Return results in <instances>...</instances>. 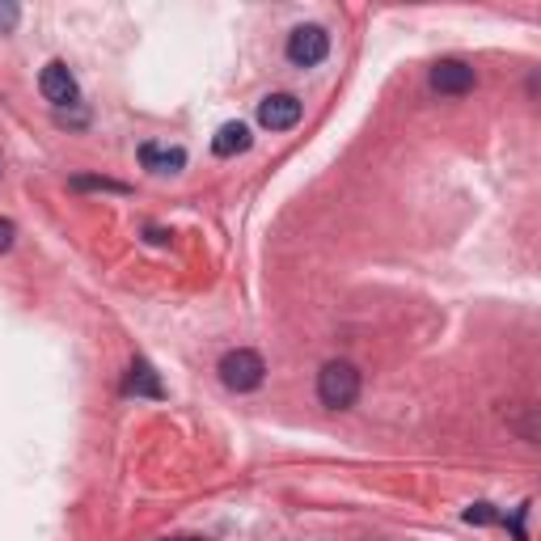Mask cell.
Returning a JSON list of instances; mask_svg holds the SVG:
<instances>
[{"instance_id":"6da1fadb","label":"cell","mask_w":541,"mask_h":541,"mask_svg":"<svg viewBox=\"0 0 541 541\" xmlns=\"http://www.w3.org/2000/svg\"><path fill=\"white\" fill-rule=\"evenodd\" d=\"M360 398V368L351 360H330L318 372V402L326 411H351Z\"/></svg>"},{"instance_id":"7a4b0ae2","label":"cell","mask_w":541,"mask_h":541,"mask_svg":"<svg viewBox=\"0 0 541 541\" xmlns=\"http://www.w3.org/2000/svg\"><path fill=\"white\" fill-rule=\"evenodd\" d=\"M216 372H221L224 389H233V394H254L258 385L267 381V360H262L254 347H237V351H224Z\"/></svg>"},{"instance_id":"3957f363","label":"cell","mask_w":541,"mask_h":541,"mask_svg":"<svg viewBox=\"0 0 541 541\" xmlns=\"http://www.w3.org/2000/svg\"><path fill=\"white\" fill-rule=\"evenodd\" d=\"M287 64L292 68H318L330 55V34L321 26H296L287 34Z\"/></svg>"},{"instance_id":"277c9868","label":"cell","mask_w":541,"mask_h":541,"mask_svg":"<svg viewBox=\"0 0 541 541\" xmlns=\"http://www.w3.org/2000/svg\"><path fill=\"white\" fill-rule=\"evenodd\" d=\"M38 89H43V97H47L55 111H64V106H77L80 102V85H77V77H72V68H68L64 60H51V64L38 72Z\"/></svg>"},{"instance_id":"5b68a950","label":"cell","mask_w":541,"mask_h":541,"mask_svg":"<svg viewBox=\"0 0 541 541\" xmlns=\"http://www.w3.org/2000/svg\"><path fill=\"white\" fill-rule=\"evenodd\" d=\"M428 85L436 89V94H445V97H462V94H470L478 85V77H474V68L465 64V60H440V64L428 72Z\"/></svg>"},{"instance_id":"8992f818","label":"cell","mask_w":541,"mask_h":541,"mask_svg":"<svg viewBox=\"0 0 541 541\" xmlns=\"http://www.w3.org/2000/svg\"><path fill=\"white\" fill-rule=\"evenodd\" d=\"M301 114H304V106H301V97H296V94H270V97L258 102V123H262L267 131L296 128V123H301Z\"/></svg>"},{"instance_id":"52a82bcc","label":"cell","mask_w":541,"mask_h":541,"mask_svg":"<svg viewBox=\"0 0 541 541\" xmlns=\"http://www.w3.org/2000/svg\"><path fill=\"white\" fill-rule=\"evenodd\" d=\"M123 394H136V398H165V385H161L157 368L148 364V360H136V364L128 368Z\"/></svg>"},{"instance_id":"ba28073f","label":"cell","mask_w":541,"mask_h":541,"mask_svg":"<svg viewBox=\"0 0 541 541\" xmlns=\"http://www.w3.org/2000/svg\"><path fill=\"white\" fill-rule=\"evenodd\" d=\"M140 161H144V170H153V174H178V170H187V153L182 148L140 144Z\"/></svg>"},{"instance_id":"9c48e42d","label":"cell","mask_w":541,"mask_h":541,"mask_svg":"<svg viewBox=\"0 0 541 541\" xmlns=\"http://www.w3.org/2000/svg\"><path fill=\"white\" fill-rule=\"evenodd\" d=\"M250 144H254V136H250L246 123H224V128L212 136V153H216V157H237V153H246Z\"/></svg>"},{"instance_id":"30bf717a","label":"cell","mask_w":541,"mask_h":541,"mask_svg":"<svg viewBox=\"0 0 541 541\" xmlns=\"http://www.w3.org/2000/svg\"><path fill=\"white\" fill-rule=\"evenodd\" d=\"M72 191H102V195H131L128 182H114V178H89L77 174L72 178Z\"/></svg>"},{"instance_id":"8fae6325","label":"cell","mask_w":541,"mask_h":541,"mask_svg":"<svg viewBox=\"0 0 541 541\" xmlns=\"http://www.w3.org/2000/svg\"><path fill=\"white\" fill-rule=\"evenodd\" d=\"M465 520L470 525H491V520H499V512H495V504H470L465 508Z\"/></svg>"},{"instance_id":"7c38bea8","label":"cell","mask_w":541,"mask_h":541,"mask_svg":"<svg viewBox=\"0 0 541 541\" xmlns=\"http://www.w3.org/2000/svg\"><path fill=\"white\" fill-rule=\"evenodd\" d=\"M17 21H21V9H17L13 0H0V34H13Z\"/></svg>"},{"instance_id":"4fadbf2b","label":"cell","mask_w":541,"mask_h":541,"mask_svg":"<svg viewBox=\"0 0 541 541\" xmlns=\"http://www.w3.org/2000/svg\"><path fill=\"white\" fill-rule=\"evenodd\" d=\"M13 237H17L13 221H4V216H0V254H4V250H13Z\"/></svg>"},{"instance_id":"5bb4252c","label":"cell","mask_w":541,"mask_h":541,"mask_svg":"<svg viewBox=\"0 0 541 541\" xmlns=\"http://www.w3.org/2000/svg\"><path fill=\"white\" fill-rule=\"evenodd\" d=\"M165 541H199V537H165Z\"/></svg>"}]
</instances>
